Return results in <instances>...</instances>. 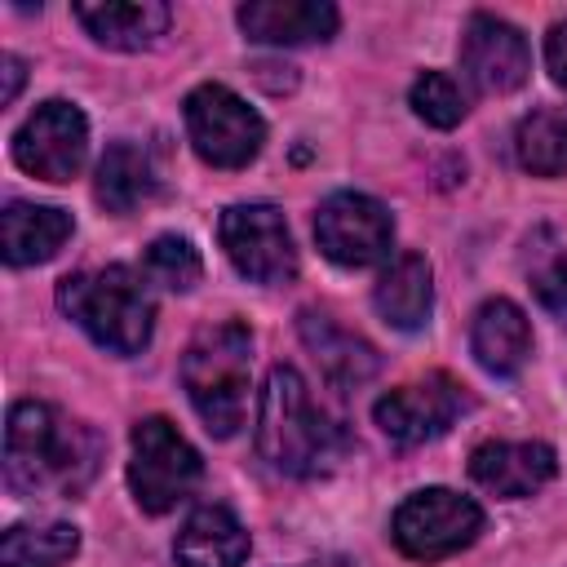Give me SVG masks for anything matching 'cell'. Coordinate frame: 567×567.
Segmentation results:
<instances>
[{
    "label": "cell",
    "mask_w": 567,
    "mask_h": 567,
    "mask_svg": "<svg viewBox=\"0 0 567 567\" xmlns=\"http://www.w3.org/2000/svg\"><path fill=\"white\" fill-rule=\"evenodd\" d=\"M80 549V532L71 523H22L0 540V567H62Z\"/></svg>",
    "instance_id": "cell-23"
},
{
    "label": "cell",
    "mask_w": 567,
    "mask_h": 567,
    "mask_svg": "<svg viewBox=\"0 0 567 567\" xmlns=\"http://www.w3.org/2000/svg\"><path fill=\"white\" fill-rule=\"evenodd\" d=\"M89 155V120L80 106L53 97L40 102L13 133V164L40 182H71Z\"/></svg>",
    "instance_id": "cell-10"
},
{
    "label": "cell",
    "mask_w": 567,
    "mask_h": 567,
    "mask_svg": "<svg viewBox=\"0 0 567 567\" xmlns=\"http://www.w3.org/2000/svg\"><path fill=\"white\" fill-rule=\"evenodd\" d=\"M514 155L536 177H563L567 173V102L523 115L514 133Z\"/></svg>",
    "instance_id": "cell-22"
},
{
    "label": "cell",
    "mask_w": 567,
    "mask_h": 567,
    "mask_svg": "<svg viewBox=\"0 0 567 567\" xmlns=\"http://www.w3.org/2000/svg\"><path fill=\"white\" fill-rule=\"evenodd\" d=\"M0 66H4V93H0V102H13V97H18V89H22V58L4 53V58H0Z\"/></svg>",
    "instance_id": "cell-28"
},
{
    "label": "cell",
    "mask_w": 567,
    "mask_h": 567,
    "mask_svg": "<svg viewBox=\"0 0 567 567\" xmlns=\"http://www.w3.org/2000/svg\"><path fill=\"white\" fill-rule=\"evenodd\" d=\"M315 239L328 261L359 270V266H377L390 257L394 221L381 199H372L363 190H337L315 213Z\"/></svg>",
    "instance_id": "cell-9"
},
{
    "label": "cell",
    "mask_w": 567,
    "mask_h": 567,
    "mask_svg": "<svg viewBox=\"0 0 567 567\" xmlns=\"http://www.w3.org/2000/svg\"><path fill=\"white\" fill-rule=\"evenodd\" d=\"M337 430L315 408L306 381L297 368H270L261 408H257V452L270 461V470L306 478L337 461Z\"/></svg>",
    "instance_id": "cell-2"
},
{
    "label": "cell",
    "mask_w": 567,
    "mask_h": 567,
    "mask_svg": "<svg viewBox=\"0 0 567 567\" xmlns=\"http://www.w3.org/2000/svg\"><path fill=\"white\" fill-rule=\"evenodd\" d=\"M71 239V213L13 199L0 213V248L9 266H40Z\"/></svg>",
    "instance_id": "cell-19"
},
{
    "label": "cell",
    "mask_w": 567,
    "mask_h": 567,
    "mask_svg": "<svg viewBox=\"0 0 567 567\" xmlns=\"http://www.w3.org/2000/svg\"><path fill=\"white\" fill-rule=\"evenodd\" d=\"M199 452L164 416H142L128 434V487L146 514H168L199 483Z\"/></svg>",
    "instance_id": "cell-5"
},
{
    "label": "cell",
    "mask_w": 567,
    "mask_h": 567,
    "mask_svg": "<svg viewBox=\"0 0 567 567\" xmlns=\"http://www.w3.org/2000/svg\"><path fill=\"white\" fill-rule=\"evenodd\" d=\"M408 102H412V111H416L425 124H434V128H452V124L465 120V93H461V84H456L447 71H421V75L412 80Z\"/></svg>",
    "instance_id": "cell-25"
},
{
    "label": "cell",
    "mask_w": 567,
    "mask_h": 567,
    "mask_svg": "<svg viewBox=\"0 0 567 567\" xmlns=\"http://www.w3.org/2000/svg\"><path fill=\"white\" fill-rule=\"evenodd\" d=\"M97 470V434L49 403H13L4 425V478L13 492H80Z\"/></svg>",
    "instance_id": "cell-1"
},
{
    "label": "cell",
    "mask_w": 567,
    "mask_h": 567,
    "mask_svg": "<svg viewBox=\"0 0 567 567\" xmlns=\"http://www.w3.org/2000/svg\"><path fill=\"white\" fill-rule=\"evenodd\" d=\"M470 350H474L483 372L514 377L527 363V354H532V323H527V315L509 297L483 301L474 310V323H470Z\"/></svg>",
    "instance_id": "cell-16"
},
{
    "label": "cell",
    "mask_w": 567,
    "mask_h": 567,
    "mask_svg": "<svg viewBox=\"0 0 567 567\" xmlns=\"http://www.w3.org/2000/svg\"><path fill=\"white\" fill-rule=\"evenodd\" d=\"M558 470V456L549 443H478L470 452V474L478 487L505 501H523L540 492Z\"/></svg>",
    "instance_id": "cell-13"
},
{
    "label": "cell",
    "mask_w": 567,
    "mask_h": 567,
    "mask_svg": "<svg viewBox=\"0 0 567 567\" xmlns=\"http://www.w3.org/2000/svg\"><path fill=\"white\" fill-rule=\"evenodd\" d=\"M461 66L478 93H514L532 71V49L514 22L474 13L461 35Z\"/></svg>",
    "instance_id": "cell-12"
},
{
    "label": "cell",
    "mask_w": 567,
    "mask_h": 567,
    "mask_svg": "<svg viewBox=\"0 0 567 567\" xmlns=\"http://www.w3.org/2000/svg\"><path fill=\"white\" fill-rule=\"evenodd\" d=\"M217 239L230 266L252 284H288L297 275V248L275 204H230L217 221Z\"/></svg>",
    "instance_id": "cell-8"
},
{
    "label": "cell",
    "mask_w": 567,
    "mask_h": 567,
    "mask_svg": "<svg viewBox=\"0 0 567 567\" xmlns=\"http://www.w3.org/2000/svg\"><path fill=\"white\" fill-rule=\"evenodd\" d=\"M248 372H252V337L235 319L199 328L182 354L186 399L217 439H230L248 416Z\"/></svg>",
    "instance_id": "cell-4"
},
{
    "label": "cell",
    "mask_w": 567,
    "mask_h": 567,
    "mask_svg": "<svg viewBox=\"0 0 567 567\" xmlns=\"http://www.w3.org/2000/svg\"><path fill=\"white\" fill-rule=\"evenodd\" d=\"M142 275H146L151 284L168 288V292H190V288L199 284V275H204V261H199V252H195L190 239H182V235H159V239H151V248H146Z\"/></svg>",
    "instance_id": "cell-24"
},
{
    "label": "cell",
    "mask_w": 567,
    "mask_h": 567,
    "mask_svg": "<svg viewBox=\"0 0 567 567\" xmlns=\"http://www.w3.org/2000/svg\"><path fill=\"white\" fill-rule=\"evenodd\" d=\"M186 137L213 168H244L266 146V120L226 84H199L186 97Z\"/></svg>",
    "instance_id": "cell-6"
},
{
    "label": "cell",
    "mask_w": 567,
    "mask_h": 567,
    "mask_svg": "<svg viewBox=\"0 0 567 567\" xmlns=\"http://www.w3.org/2000/svg\"><path fill=\"white\" fill-rule=\"evenodd\" d=\"M239 27L257 44H315L332 40L337 9L328 0H248L239 4Z\"/></svg>",
    "instance_id": "cell-14"
},
{
    "label": "cell",
    "mask_w": 567,
    "mask_h": 567,
    "mask_svg": "<svg viewBox=\"0 0 567 567\" xmlns=\"http://www.w3.org/2000/svg\"><path fill=\"white\" fill-rule=\"evenodd\" d=\"M244 558L248 532L226 505H199L173 540V567H239Z\"/></svg>",
    "instance_id": "cell-17"
},
{
    "label": "cell",
    "mask_w": 567,
    "mask_h": 567,
    "mask_svg": "<svg viewBox=\"0 0 567 567\" xmlns=\"http://www.w3.org/2000/svg\"><path fill=\"white\" fill-rule=\"evenodd\" d=\"M483 532V509L461 496V492H447V487H425V492H412L394 518H390V536L394 545L416 558V563H439V558H452L461 554L465 545H474Z\"/></svg>",
    "instance_id": "cell-7"
},
{
    "label": "cell",
    "mask_w": 567,
    "mask_h": 567,
    "mask_svg": "<svg viewBox=\"0 0 567 567\" xmlns=\"http://www.w3.org/2000/svg\"><path fill=\"white\" fill-rule=\"evenodd\" d=\"M80 27L106 49H146L168 31V4L159 0H93L75 4Z\"/></svg>",
    "instance_id": "cell-18"
},
{
    "label": "cell",
    "mask_w": 567,
    "mask_h": 567,
    "mask_svg": "<svg viewBox=\"0 0 567 567\" xmlns=\"http://www.w3.org/2000/svg\"><path fill=\"white\" fill-rule=\"evenodd\" d=\"M430 279H434V275H430V261H425L421 252H399V257L381 270L377 288H372L377 315H381L390 328H399V332H416V328L430 319V306H434V284H430Z\"/></svg>",
    "instance_id": "cell-20"
},
{
    "label": "cell",
    "mask_w": 567,
    "mask_h": 567,
    "mask_svg": "<svg viewBox=\"0 0 567 567\" xmlns=\"http://www.w3.org/2000/svg\"><path fill=\"white\" fill-rule=\"evenodd\" d=\"M527 275H532V288H536L540 306L554 310V315H567V248L563 244L536 248Z\"/></svg>",
    "instance_id": "cell-26"
},
{
    "label": "cell",
    "mask_w": 567,
    "mask_h": 567,
    "mask_svg": "<svg viewBox=\"0 0 567 567\" xmlns=\"http://www.w3.org/2000/svg\"><path fill=\"white\" fill-rule=\"evenodd\" d=\"M545 66H549V80L567 89V22L549 27V35H545Z\"/></svg>",
    "instance_id": "cell-27"
},
{
    "label": "cell",
    "mask_w": 567,
    "mask_h": 567,
    "mask_svg": "<svg viewBox=\"0 0 567 567\" xmlns=\"http://www.w3.org/2000/svg\"><path fill=\"white\" fill-rule=\"evenodd\" d=\"M58 306L111 354H137L155 328V297L146 275L128 266L66 275L58 284Z\"/></svg>",
    "instance_id": "cell-3"
},
{
    "label": "cell",
    "mask_w": 567,
    "mask_h": 567,
    "mask_svg": "<svg viewBox=\"0 0 567 567\" xmlns=\"http://www.w3.org/2000/svg\"><path fill=\"white\" fill-rule=\"evenodd\" d=\"M465 408H470L465 385L447 372H430L425 381H408V385H394L390 394H381L372 416L385 439L412 447V443H430V439L447 434Z\"/></svg>",
    "instance_id": "cell-11"
},
{
    "label": "cell",
    "mask_w": 567,
    "mask_h": 567,
    "mask_svg": "<svg viewBox=\"0 0 567 567\" xmlns=\"http://www.w3.org/2000/svg\"><path fill=\"white\" fill-rule=\"evenodd\" d=\"M93 195L106 213L124 217L133 213L137 204H146L155 195V173H151V159L146 151H137L133 142H115L106 146L102 164H97V177H93Z\"/></svg>",
    "instance_id": "cell-21"
},
{
    "label": "cell",
    "mask_w": 567,
    "mask_h": 567,
    "mask_svg": "<svg viewBox=\"0 0 567 567\" xmlns=\"http://www.w3.org/2000/svg\"><path fill=\"white\" fill-rule=\"evenodd\" d=\"M297 332H301L306 350L319 359V372L337 390H354V385H363V381L377 377V350L363 337H354L350 328H341L332 315L301 310L297 315Z\"/></svg>",
    "instance_id": "cell-15"
}]
</instances>
